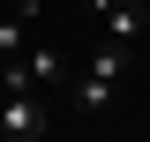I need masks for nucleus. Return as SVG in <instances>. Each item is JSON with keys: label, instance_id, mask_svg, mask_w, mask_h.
<instances>
[{"label": "nucleus", "instance_id": "f257e3e1", "mask_svg": "<svg viewBox=\"0 0 150 142\" xmlns=\"http://www.w3.org/2000/svg\"><path fill=\"white\" fill-rule=\"evenodd\" d=\"M128 60H135V45L98 37L90 60H83V82H75V112H105L112 97H120V82H128Z\"/></svg>", "mask_w": 150, "mask_h": 142}, {"label": "nucleus", "instance_id": "f03ea898", "mask_svg": "<svg viewBox=\"0 0 150 142\" xmlns=\"http://www.w3.org/2000/svg\"><path fill=\"white\" fill-rule=\"evenodd\" d=\"M53 135V112L38 90H0V142H45Z\"/></svg>", "mask_w": 150, "mask_h": 142}, {"label": "nucleus", "instance_id": "7ed1b4c3", "mask_svg": "<svg viewBox=\"0 0 150 142\" xmlns=\"http://www.w3.org/2000/svg\"><path fill=\"white\" fill-rule=\"evenodd\" d=\"M90 15L105 22L112 45H135V37L150 30V0H90Z\"/></svg>", "mask_w": 150, "mask_h": 142}, {"label": "nucleus", "instance_id": "20e7f679", "mask_svg": "<svg viewBox=\"0 0 150 142\" xmlns=\"http://www.w3.org/2000/svg\"><path fill=\"white\" fill-rule=\"evenodd\" d=\"M23 75H30V90L68 82V53H60V45H23Z\"/></svg>", "mask_w": 150, "mask_h": 142}, {"label": "nucleus", "instance_id": "39448f33", "mask_svg": "<svg viewBox=\"0 0 150 142\" xmlns=\"http://www.w3.org/2000/svg\"><path fill=\"white\" fill-rule=\"evenodd\" d=\"M30 22H38V0H23L15 15L0 22V60H23V45H30Z\"/></svg>", "mask_w": 150, "mask_h": 142}]
</instances>
